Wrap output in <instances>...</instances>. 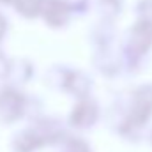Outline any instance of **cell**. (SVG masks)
I'll return each mask as SVG.
<instances>
[{"label": "cell", "instance_id": "9c48e42d", "mask_svg": "<svg viewBox=\"0 0 152 152\" xmlns=\"http://www.w3.org/2000/svg\"><path fill=\"white\" fill-rule=\"evenodd\" d=\"M9 67H11V60L0 51V80L9 76Z\"/></svg>", "mask_w": 152, "mask_h": 152}, {"label": "cell", "instance_id": "277c9868", "mask_svg": "<svg viewBox=\"0 0 152 152\" xmlns=\"http://www.w3.org/2000/svg\"><path fill=\"white\" fill-rule=\"evenodd\" d=\"M96 117H97V110L92 103L80 101L71 113V124L76 127H88L90 124H94Z\"/></svg>", "mask_w": 152, "mask_h": 152}, {"label": "cell", "instance_id": "8992f818", "mask_svg": "<svg viewBox=\"0 0 152 152\" xmlns=\"http://www.w3.org/2000/svg\"><path fill=\"white\" fill-rule=\"evenodd\" d=\"M88 85H90L88 80L83 75H80V73H67V80H66L64 88H67V90L73 92L75 96L83 97V96H87V92H88Z\"/></svg>", "mask_w": 152, "mask_h": 152}, {"label": "cell", "instance_id": "6da1fadb", "mask_svg": "<svg viewBox=\"0 0 152 152\" xmlns=\"http://www.w3.org/2000/svg\"><path fill=\"white\" fill-rule=\"evenodd\" d=\"M27 96L14 87H4L0 90V122L12 124L25 117Z\"/></svg>", "mask_w": 152, "mask_h": 152}, {"label": "cell", "instance_id": "ba28073f", "mask_svg": "<svg viewBox=\"0 0 152 152\" xmlns=\"http://www.w3.org/2000/svg\"><path fill=\"white\" fill-rule=\"evenodd\" d=\"M66 152H90L87 143L81 142V140H71L66 147Z\"/></svg>", "mask_w": 152, "mask_h": 152}, {"label": "cell", "instance_id": "52a82bcc", "mask_svg": "<svg viewBox=\"0 0 152 152\" xmlns=\"http://www.w3.org/2000/svg\"><path fill=\"white\" fill-rule=\"evenodd\" d=\"M14 9L25 18H36L41 14L42 0H12Z\"/></svg>", "mask_w": 152, "mask_h": 152}, {"label": "cell", "instance_id": "8fae6325", "mask_svg": "<svg viewBox=\"0 0 152 152\" xmlns=\"http://www.w3.org/2000/svg\"><path fill=\"white\" fill-rule=\"evenodd\" d=\"M0 4H12V0H0Z\"/></svg>", "mask_w": 152, "mask_h": 152}, {"label": "cell", "instance_id": "30bf717a", "mask_svg": "<svg viewBox=\"0 0 152 152\" xmlns=\"http://www.w3.org/2000/svg\"><path fill=\"white\" fill-rule=\"evenodd\" d=\"M5 30H7V21H5V18L0 14V41H2V37H4Z\"/></svg>", "mask_w": 152, "mask_h": 152}, {"label": "cell", "instance_id": "5b68a950", "mask_svg": "<svg viewBox=\"0 0 152 152\" xmlns=\"http://www.w3.org/2000/svg\"><path fill=\"white\" fill-rule=\"evenodd\" d=\"M32 64L28 60H23V58H16L11 62V67H9V76L7 80L12 83V85H21L25 81H28L32 78Z\"/></svg>", "mask_w": 152, "mask_h": 152}, {"label": "cell", "instance_id": "7a4b0ae2", "mask_svg": "<svg viewBox=\"0 0 152 152\" xmlns=\"http://www.w3.org/2000/svg\"><path fill=\"white\" fill-rule=\"evenodd\" d=\"M44 145H48V142L34 124L28 129L16 133L12 138V151L14 152H34L37 149H42Z\"/></svg>", "mask_w": 152, "mask_h": 152}, {"label": "cell", "instance_id": "3957f363", "mask_svg": "<svg viewBox=\"0 0 152 152\" xmlns=\"http://www.w3.org/2000/svg\"><path fill=\"white\" fill-rule=\"evenodd\" d=\"M69 4L66 0H42L41 16L50 27H62L69 18Z\"/></svg>", "mask_w": 152, "mask_h": 152}]
</instances>
